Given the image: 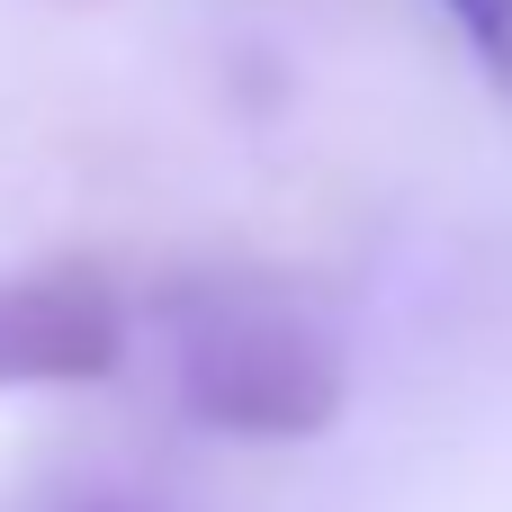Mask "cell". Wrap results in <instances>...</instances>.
<instances>
[{"label":"cell","instance_id":"3","mask_svg":"<svg viewBox=\"0 0 512 512\" xmlns=\"http://www.w3.org/2000/svg\"><path fill=\"white\" fill-rule=\"evenodd\" d=\"M450 18H459V36H468V54L486 63V81L512 90V0H441Z\"/></svg>","mask_w":512,"mask_h":512},{"label":"cell","instance_id":"2","mask_svg":"<svg viewBox=\"0 0 512 512\" xmlns=\"http://www.w3.org/2000/svg\"><path fill=\"white\" fill-rule=\"evenodd\" d=\"M126 351V306L99 270H9L0 279V387H90Z\"/></svg>","mask_w":512,"mask_h":512},{"label":"cell","instance_id":"1","mask_svg":"<svg viewBox=\"0 0 512 512\" xmlns=\"http://www.w3.org/2000/svg\"><path fill=\"white\" fill-rule=\"evenodd\" d=\"M171 360H180L189 414L234 441H315L351 405L342 342L261 279L198 288L171 324Z\"/></svg>","mask_w":512,"mask_h":512}]
</instances>
